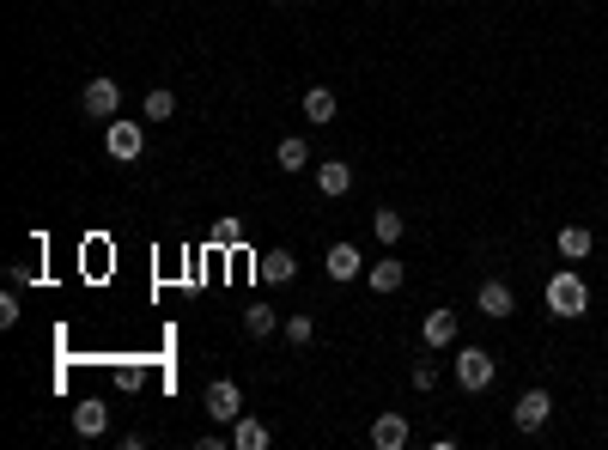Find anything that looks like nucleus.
I'll use <instances>...</instances> for the list:
<instances>
[{
  "mask_svg": "<svg viewBox=\"0 0 608 450\" xmlns=\"http://www.w3.org/2000/svg\"><path fill=\"white\" fill-rule=\"evenodd\" d=\"M475 311H481V317H493V323H505V317L517 311V292H511L505 280H487V286L475 292Z\"/></svg>",
  "mask_w": 608,
  "mask_h": 450,
  "instance_id": "7",
  "label": "nucleus"
},
{
  "mask_svg": "<svg viewBox=\"0 0 608 450\" xmlns=\"http://www.w3.org/2000/svg\"><path fill=\"white\" fill-rule=\"evenodd\" d=\"M80 110H86V116H104V122H116V110H122V86H116V80H86V92H80Z\"/></svg>",
  "mask_w": 608,
  "mask_h": 450,
  "instance_id": "6",
  "label": "nucleus"
},
{
  "mask_svg": "<svg viewBox=\"0 0 608 450\" xmlns=\"http://www.w3.org/2000/svg\"><path fill=\"white\" fill-rule=\"evenodd\" d=\"M548 414H554V396H548V390H523V396L511 402V426H517V432H542Z\"/></svg>",
  "mask_w": 608,
  "mask_h": 450,
  "instance_id": "4",
  "label": "nucleus"
},
{
  "mask_svg": "<svg viewBox=\"0 0 608 450\" xmlns=\"http://www.w3.org/2000/svg\"><path fill=\"white\" fill-rule=\"evenodd\" d=\"M104 153H110L116 165H134V159L146 153V128H140V122H128V116H116V122L104 128Z\"/></svg>",
  "mask_w": 608,
  "mask_h": 450,
  "instance_id": "3",
  "label": "nucleus"
},
{
  "mask_svg": "<svg viewBox=\"0 0 608 450\" xmlns=\"http://www.w3.org/2000/svg\"><path fill=\"white\" fill-rule=\"evenodd\" d=\"M274 165H280V171H304V165H311V146H304L298 134H286V140L274 146Z\"/></svg>",
  "mask_w": 608,
  "mask_h": 450,
  "instance_id": "17",
  "label": "nucleus"
},
{
  "mask_svg": "<svg viewBox=\"0 0 608 450\" xmlns=\"http://www.w3.org/2000/svg\"><path fill=\"white\" fill-rule=\"evenodd\" d=\"M256 274H262V280H268V286H286V280H292V274H298V262H292V256H286V250H268V256H262V262H256Z\"/></svg>",
  "mask_w": 608,
  "mask_h": 450,
  "instance_id": "15",
  "label": "nucleus"
},
{
  "mask_svg": "<svg viewBox=\"0 0 608 450\" xmlns=\"http://www.w3.org/2000/svg\"><path fill=\"white\" fill-rule=\"evenodd\" d=\"M493 378H499V359L487 347H463V353H456V384H463L469 396H481Z\"/></svg>",
  "mask_w": 608,
  "mask_h": 450,
  "instance_id": "2",
  "label": "nucleus"
},
{
  "mask_svg": "<svg viewBox=\"0 0 608 450\" xmlns=\"http://www.w3.org/2000/svg\"><path fill=\"white\" fill-rule=\"evenodd\" d=\"M365 274V256L353 244H329V280H359Z\"/></svg>",
  "mask_w": 608,
  "mask_h": 450,
  "instance_id": "13",
  "label": "nucleus"
},
{
  "mask_svg": "<svg viewBox=\"0 0 608 450\" xmlns=\"http://www.w3.org/2000/svg\"><path fill=\"white\" fill-rule=\"evenodd\" d=\"M420 335H426V347H456V335H463V323H456V311H426Z\"/></svg>",
  "mask_w": 608,
  "mask_h": 450,
  "instance_id": "8",
  "label": "nucleus"
},
{
  "mask_svg": "<svg viewBox=\"0 0 608 450\" xmlns=\"http://www.w3.org/2000/svg\"><path fill=\"white\" fill-rule=\"evenodd\" d=\"M238 238H244V225H238V219H219V225H213V244H219V250H225V244H238Z\"/></svg>",
  "mask_w": 608,
  "mask_h": 450,
  "instance_id": "25",
  "label": "nucleus"
},
{
  "mask_svg": "<svg viewBox=\"0 0 608 450\" xmlns=\"http://www.w3.org/2000/svg\"><path fill=\"white\" fill-rule=\"evenodd\" d=\"M171 110H177V98L159 86V92H146V122H171Z\"/></svg>",
  "mask_w": 608,
  "mask_h": 450,
  "instance_id": "20",
  "label": "nucleus"
},
{
  "mask_svg": "<svg viewBox=\"0 0 608 450\" xmlns=\"http://www.w3.org/2000/svg\"><path fill=\"white\" fill-rule=\"evenodd\" d=\"M548 311H554V317H584V311H590V286H584L578 268L548 274Z\"/></svg>",
  "mask_w": 608,
  "mask_h": 450,
  "instance_id": "1",
  "label": "nucleus"
},
{
  "mask_svg": "<svg viewBox=\"0 0 608 450\" xmlns=\"http://www.w3.org/2000/svg\"><path fill=\"white\" fill-rule=\"evenodd\" d=\"M371 225H377V244H402V232H408L396 207H377V213H371Z\"/></svg>",
  "mask_w": 608,
  "mask_h": 450,
  "instance_id": "19",
  "label": "nucleus"
},
{
  "mask_svg": "<svg viewBox=\"0 0 608 450\" xmlns=\"http://www.w3.org/2000/svg\"><path fill=\"white\" fill-rule=\"evenodd\" d=\"M408 384H414L420 396H432V390H438V365H432V359H420V365L408 371Z\"/></svg>",
  "mask_w": 608,
  "mask_h": 450,
  "instance_id": "22",
  "label": "nucleus"
},
{
  "mask_svg": "<svg viewBox=\"0 0 608 450\" xmlns=\"http://www.w3.org/2000/svg\"><path fill=\"white\" fill-rule=\"evenodd\" d=\"M335 116H341V104H335V92H329V86H311V92H304V122L329 128Z\"/></svg>",
  "mask_w": 608,
  "mask_h": 450,
  "instance_id": "10",
  "label": "nucleus"
},
{
  "mask_svg": "<svg viewBox=\"0 0 608 450\" xmlns=\"http://www.w3.org/2000/svg\"><path fill=\"white\" fill-rule=\"evenodd\" d=\"M554 244H560L566 262H584V256H590V225H560V238H554Z\"/></svg>",
  "mask_w": 608,
  "mask_h": 450,
  "instance_id": "16",
  "label": "nucleus"
},
{
  "mask_svg": "<svg viewBox=\"0 0 608 450\" xmlns=\"http://www.w3.org/2000/svg\"><path fill=\"white\" fill-rule=\"evenodd\" d=\"M201 402H207V414H213V420H219V426H232V420H238V414H244V390H238V384H232V378H213V384H207V396H201Z\"/></svg>",
  "mask_w": 608,
  "mask_h": 450,
  "instance_id": "5",
  "label": "nucleus"
},
{
  "mask_svg": "<svg viewBox=\"0 0 608 450\" xmlns=\"http://www.w3.org/2000/svg\"><path fill=\"white\" fill-rule=\"evenodd\" d=\"M232 450H268V426L256 414H238L232 420Z\"/></svg>",
  "mask_w": 608,
  "mask_h": 450,
  "instance_id": "14",
  "label": "nucleus"
},
{
  "mask_svg": "<svg viewBox=\"0 0 608 450\" xmlns=\"http://www.w3.org/2000/svg\"><path fill=\"white\" fill-rule=\"evenodd\" d=\"M13 323H19V286L0 292V329H13Z\"/></svg>",
  "mask_w": 608,
  "mask_h": 450,
  "instance_id": "24",
  "label": "nucleus"
},
{
  "mask_svg": "<svg viewBox=\"0 0 608 450\" xmlns=\"http://www.w3.org/2000/svg\"><path fill=\"white\" fill-rule=\"evenodd\" d=\"M408 438H414V432H408L402 414H377V426H371V444H377V450H402Z\"/></svg>",
  "mask_w": 608,
  "mask_h": 450,
  "instance_id": "9",
  "label": "nucleus"
},
{
  "mask_svg": "<svg viewBox=\"0 0 608 450\" xmlns=\"http://www.w3.org/2000/svg\"><path fill=\"white\" fill-rule=\"evenodd\" d=\"M317 189H323L329 201H335V195H347V189H353V165H341V159H323V165H317Z\"/></svg>",
  "mask_w": 608,
  "mask_h": 450,
  "instance_id": "12",
  "label": "nucleus"
},
{
  "mask_svg": "<svg viewBox=\"0 0 608 450\" xmlns=\"http://www.w3.org/2000/svg\"><path fill=\"white\" fill-rule=\"evenodd\" d=\"M73 432H80V438H104L110 432V408L104 402H80V408H73Z\"/></svg>",
  "mask_w": 608,
  "mask_h": 450,
  "instance_id": "11",
  "label": "nucleus"
},
{
  "mask_svg": "<svg viewBox=\"0 0 608 450\" xmlns=\"http://www.w3.org/2000/svg\"><path fill=\"white\" fill-rule=\"evenodd\" d=\"M244 329H250L256 341H262V335H274V311H268V305H250V311H244Z\"/></svg>",
  "mask_w": 608,
  "mask_h": 450,
  "instance_id": "21",
  "label": "nucleus"
},
{
  "mask_svg": "<svg viewBox=\"0 0 608 450\" xmlns=\"http://www.w3.org/2000/svg\"><path fill=\"white\" fill-rule=\"evenodd\" d=\"M286 341H292V347H311V341H317V323H311V317H292V323H286Z\"/></svg>",
  "mask_w": 608,
  "mask_h": 450,
  "instance_id": "23",
  "label": "nucleus"
},
{
  "mask_svg": "<svg viewBox=\"0 0 608 450\" xmlns=\"http://www.w3.org/2000/svg\"><path fill=\"white\" fill-rule=\"evenodd\" d=\"M371 292H402V280H408V268L402 262H371Z\"/></svg>",
  "mask_w": 608,
  "mask_h": 450,
  "instance_id": "18",
  "label": "nucleus"
}]
</instances>
